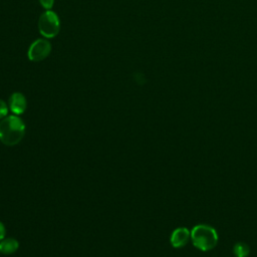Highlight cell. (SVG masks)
<instances>
[{"instance_id":"5b68a950","label":"cell","mask_w":257,"mask_h":257,"mask_svg":"<svg viewBox=\"0 0 257 257\" xmlns=\"http://www.w3.org/2000/svg\"><path fill=\"white\" fill-rule=\"evenodd\" d=\"M8 107L12 114L20 116L22 113L25 112L27 108V100L25 95L18 91L13 92L9 97Z\"/></svg>"},{"instance_id":"30bf717a","label":"cell","mask_w":257,"mask_h":257,"mask_svg":"<svg viewBox=\"0 0 257 257\" xmlns=\"http://www.w3.org/2000/svg\"><path fill=\"white\" fill-rule=\"evenodd\" d=\"M40 5L46 9V10H50L54 4V0H38Z\"/></svg>"},{"instance_id":"277c9868","label":"cell","mask_w":257,"mask_h":257,"mask_svg":"<svg viewBox=\"0 0 257 257\" xmlns=\"http://www.w3.org/2000/svg\"><path fill=\"white\" fill-rule=\"evenodd\" d=\"M51 51V44L46 39H37L29 47L27 55L33 62H39L44 60Z\"/></svg>"},{"instance_id":"ba28073f","label":"cell","mask_w":257,"mask_h":257,"mask_svg":"<svg viewBox=\"0 0 257 257\" xmlns=\"http://www.w3.org/2000/svg\"><path fill=\"white\" fill-rule=\"evenodd\" d=\"M236 257H247L250 253L249 246L244 242H238L233 248Z\"/></svg>"},{"instance_id":"3957f363","label":"cell","mask_w":257,"mask_h":257,"mask_svg":"<svg viewBox=\"0 0 257 257\" xmlns=\"http://www.w3.org/2000/svg\"><path fill=\"white\" fill-rule=\"evenodd\" d=\"M38 30L45 38L55 37L60 30V21L57 14L51 10L43 12L38 19Z\"/></svg>"},{"instance_id":"6da1fadb","label":"cell","mask_w":257,"mask_h":257,"mask_svg":"<svg viewBox=\"0 0 257 257\" xmlns=\"http://www.w3.org/2000/svg\"><path fill=\"white\" fill-rule=\"evenodd\" d=\"M25 131V123L19 115H7L0 120V142L7 147L16 146L23 140Z\"/></svg>"},{"instance_id":"8fae6325","label":"cell","mask_w":257,"mask_h":257,"mask_svg":"<svg viewBox=\"0 0 257 257\" xmlns=\"http://www.w3.org/2000/svg\"><path fill=\"white\" fill-rule=\"evenodd\" d=\"M6 237V228L5 225L0 221V241Z\"/></svg>"},{"instance_id":"9c48e42d","label":"cell","mask_w":257,"mask_h":257,"mask_svg":"<svg viewBox=\"0 0 257 257\" xmlns=\"http://www.w3.org/2000/svg\"><path fill=\"white\" fill-rule=\"evenodd\" d=\"M8 111H9L8 104L3 99L0 98V120L8 115Z\"/></svg>"},{"instance_id":"7a4b0ae2","label":"cell","mask_w":257,"mask_h":257,"mask_svg":"<svg viewBox=\"0 0 257 257\" xmlns=\"http://www.w3.org/2000/svg\"><path fill=\"white\" fill-rule=\"evenodd\" d=\"M191 239L196 248L202 251H209L217 245L218 234L212 226L199 224L192 229Z\"/></svg>"},{"instance_id":"52a82bcc","label":"cell","mask_w":257,"mask_h":257,"mask_svg":"<svg viewBox=\"0 0 257 257\" xmlns=\"http://www.w3.org/2000/svg\"><path fill=\"white\" fill-rule=\"evenodd\" d=\"M19 249V242L12 237H5L0 241V253L3 255L14 254Z\"/></svg>"},{"instance_id":"8992f818","label":"cell","mask_w":257,"mask_h":257,"mask_svg":"<svg viewBox=\"0 0 257 257\" xmlns=\"http://www.w3.org/2000/svg\"><path fill=\"white\" fill-rule=\"evenodd\" d=\"M191 238V232L186 227H179L175 229L170 237V242L174 248L184 247Z\"/></svg>"}]
</instances>
